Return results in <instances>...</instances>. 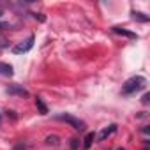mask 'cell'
I'll return each mask as SVG.
<instances>
[{"mask_svg": "<svg viewBox=\"0 0 150 150\" xmlns=\"http://www.w3.org/2000/svg\"><path fill=\"white\" fill-rule=\"evenodd\" d=\"M146 85V80L143 76H132L122 85V96H132L139 90H143Z\"/></svg>", "mask_w": 150, "mask_h": 150, "instance_id": "6da1fadb", "label": "cell"}, {"mask_svg": "<svg viewBox=\"0 0 150 150\" xmlns=\"http://www.w3.org/2000/svg\"><path fill=\"white\" fill-rule=\"evenodd\" d=\"M55 118L69 124L72 129H76V131H85V127H87L83 120H80L78 117H74V115H69V113H58V115H55Z\"/></svg>", "mask_w": 150, "mask_h": 150, "instance_id": "7a4b0ae2", "label": "cell"}, {"mask_svg": "<svg viewBox=\"0 0 150 150\" xmlns=\"http://www.w3.org/2000/svg\"><path fill=\"white\" fill-rule=\"evenodd\" d=\"M34 41H35V37H34V35H30L27 41H21L20 44H16V46L13 48V53H14V55H21V53L30 51V50H32V46H34Z\"/></svg>", "mask_w": 150, "mask_h": 150, "instance_id": "3957f363", "label": "cell"}, {"mask_svg": "<svg viewBox=\"0 0 150 150\" xmlns=\"http://www.w3.org/2000/svg\"><path fill=\"white\" fill-rule=\"evenodd\" d=\"M9 96H18V97H28V90H25L23 87H20V85H11V87H7V90H6Z\"/></svg>", "mask_w": 150, "mask_h": 150, "instance_id": "277c9868", "label": "cell"}, {"mask_svg": "<svg viewBox=\"0 0 150 150\" xmlns=\"http://www.w3.org/2000/svg\"><path fill=\"white\" fill-rule=\"evenodd\" d=\"M113 32L118 34V35L129 37V39H138V34H134V32H131V30H125V28H120V27H113Z\"/></svg>", "mask_w": 150, "mask_h": 150, "instance_id": "5b68a950", "label": "cell"}, {"mask_svg": "<svg viewBox=\"0 0 150 150\" xmlns=\"http://www.w3.org/2000/svg\"><path fill=\"white\" fill-rule=\"evenodd\" d=\"M115 131H117V125H115V124H111V125L104 127V129L101 131V134H99V141H104V139H106L108 136H111Z\"/></svg>", "mask_w": 150, "mask_h": 150, "instance_id": "8992f818", "label": "cell"}, {"mask_svg": "<svg viewBox=\"0 0 150 150\" xmlns=\"http://www.w3.org/2000/svg\"><path fill=\"white\" fill-rule=\"evenodd\" d=\"M0 74H2V76H13V74H14V69H13V65L0 62Z\"/></svg>", "mask_w": 150, "mask_h": 150, "instance_id": "52a82bcc", "label": "cell"}, {"mask_svg": "<svg viewBox=\"0 0 150 150\" xmlns=\"http://www.w3.org/2000/svg\"><path fill=\"white\" fill-rule=\"evenodd\" d=\"M35 104H37V110L41 115H48V106L44 104V101L41 97H35Z\"/></svg>", "mask_w": 150, "mask_h": 150, "instance_id": "ba28073f", "label": "cell"}, {"mask_svg": "<svg viewBox=\"0 0 150 150\" xmlns=\"http://www.w3.org/2000/svg\"><path fill=\"white\" fill-rule=\"evenodd\" d=\"M131 14H132V20H136V21H141V23H146V21H148V16H145L143 13H138V11H132Z\"/></svg>", "mask_w": 150, "mask_h": 150, "instance_id": "9c48e42d", "label": "cell"}, {"mask_svg": "<svg viewBox=\"0 0 150 150\" xmlns=\"http://www.w3.org/2000/svg\"><path fill=\"white\" fill-rule=\"evenodd\" d=\"M94 139H96V132H88V134L85 136V148H90Z\"/></svg>", "mask_w": 150, "mask_h": 150, "instance_id": "30bf717a", "label": "cell"}, {"mask_svg": "<svg viewBox=\"0 0 150 150\" xmlns=\"http://www.w3.org/2000/svg\"><path fill=\"white\" fill-rule=\"evenodd\" d=\"M46 141H48V143H53V145H58V143H60L57 136H48V139H46Z\"/></svg>", "mask_w": 150, "mask_h": 150, "instance_id": "8fae6325", "label": "cell"}, {"mask_svg": "<svg viewBox=\"0 0 150 150\" xmlns=\"http://www.w3.org/2000/svg\"><path fill=\"white\" fill-rule=\"evenodd\" d=\"M148 99H150V96H148V94H145V96H143V99H141V103H143V104H148Z\"/></svg>", "mask_w": 150, "mask_h": 150, "instance_id": "7c38bea8", "label": "cell"}, {"mask_svg": "<svg viewBox=\"0 0 150 150\" xmlns=\"http://www.w3.org/2000/svg\"><path fill=\"white\" fill-rule=\"evenodd\" d=\"M2 28H9V23H4L2 21V23H0V30H2Z\"/></svg>", "mask_w": 150, "mask_h": 150, "instance_id": "4fadbf2b", "label": "cell"}, {"mask_svg": "<svg viewBox=\"0 0 150 150\" xmlns=\"http://www.w3.org/2000/svg\"><path fill=\"white\" fill-rule=\"evenodd\" d=\"M78 148V141L76 139H72V150H76Z\"/></svg>", "mask_w": 150, "mask_h": 150, "instance_id": "5bb4252c", "label": "cell"}, {"mask_svg": "<svg viewBox=\"0 0 150 150\" xmlns=\"http://www.w3.org/2000/svg\"><path fill=\"white\" fill-rule=\"evenodd\" d=\"M0 16H2V9H0Z\"/></svg>", "mask_w": 150, "mask_h": 150, "instance_id": "9a60e30c", "label": "cell"}, {"mask_svg": "<svg viewBox=\"0 0 150 150\" xmlns=\"http://www.w3.org/2000/svg\"><path fill=\"white\" fill-rule=\"evenodd\" d=\"M117 150H124V148H117Z\"/></svg>", "mask_w": 150, "mask_h": 150, "instance_id": "2e32d148", "label": "cell"}]
</instances>
